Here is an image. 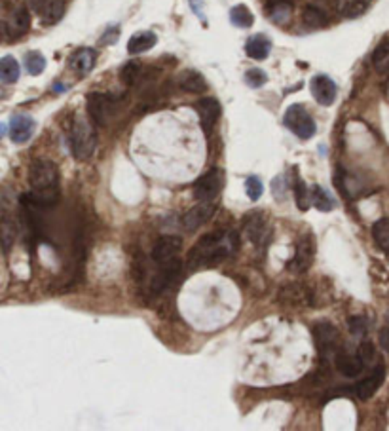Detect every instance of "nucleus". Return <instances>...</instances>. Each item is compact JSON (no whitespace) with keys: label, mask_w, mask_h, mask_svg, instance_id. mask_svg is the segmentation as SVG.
<instances>
[{"label":"nucleus","mask_w":389,"mask_h":431,"mask_svg":"<svg viewBox=\"0 0 389 431\" xmlns=\"http://www.w3.org/2000/svg\"><path fill=\"white\" fill-rule=\"evenodd\" d=\"M31 194L23 202L33 207H50L59 199V171L50 160H34L28 167Z\"/></svg>","instance_id":"obj_1"},{"label":"nucleus","mask_w":389,"mask_h":431,"mask_svg":"<svg viewBox=\"0 0 389 431\" xmlns=\"http://www.w3.org/2000/svg\"><path fill=\"white\" fill-rule=\"evenodd\" d=\"M237 247V236L234 232H217L205 234L199 242L192 247L190 255H188V266L196 270V268L203 266H217L219 262L236 251Z\"/></svg>","instance_id":"obj_2"},{"label":"nucleus","mask_w":389,"mask_h":431,"mask_svg":"<svg viewBox=\"0 0 389 431\" xmlns=\"http://www.w3.org/2000/svg\"><path fill=\"white\" fill-rule=\"evenodd\" d=\"M97 147V135L84 118H76L71 130V152L76 160H88Z\"/></svg>","instance_id":"obj_3"},{"label":"nucleus","mask_w":389,"mask_h":431,"mask_svg":"<svg viewBox=\"0 0 389 431\" xmlns=\"http://www.w3.org/2000/svg\"><path fill=\"white\" fill-rule=\"evenodd\" d=\"M226 181V173L219 167H213L209 170L207 173H203L196 182H194L192 192L194 198L199 199V202H213L217 196L220 194L222 187H224Z\"/></svg>","instance_id":"obj_4"},{"label":"nucleus","mask_w":389,"mask_h":431,"mask_svg":"<svg viewBox=\"0 0 389 431\" xmlns=\"http://www.w3.org/2000/svg\"><path fill=\"white\" fill-rule=\"evenodd\" d=\"M283 122L300 139H310L316 133V122L302 105H291L285 113Z\"/></svg>","instance_id":"obj_5"},{"label":"nucleus","mask_w":389,"mask_h":431,"mask_svg":"<svg viewBox=\"0 0 389 431\" xmlns=\"http://www.w3.org/2000/svg\"><path fill=\"white\" fill-rule=\"evenodd\" d=\"M313 338H316V348L321 358L336 355L340 352V333L333 323L319 321L313 325Z\"/></svg>","instance_id":"obj_6"},{"label":"nucleus","mask_w":389,"mask_h":431,"mask_svg":"<svg viewBox=\"0 0 389 431\" xmlns=\"http://www.w3.org/2000/svg\"><path fill=\"white\" fill-rule=\"evenodd\" d=\"M243 230H245V236L251 239V244L254 247H259V249H264L266 245L270 244L271 234H274L270 222L266 221V217L262 213H251V215L245 217Z\"/></svg>","instance_id":"obj_7"},{"label":"nucleus","mask_w":389,"mask_h":431,"mask_svg":"<svg viewBox=\"0 0 389 431\" xmlns=\"http://www.w3.org/2000/svg\"><path fill=\"white\" fill-rule=\"evenodd\" d=\"M118 103L108 93H91L88 95V113L97 125H107L116 114Z\"/></svg>","instance_id":"obj_8"},{"label":"nucleus","mask_w":389,"mask_h":431,"mask_svg":"<svg viewBox=\"0 0 389 431\" xmlns=\"http://www.w3.org/2000/svg\"><path fill=\"white\" fill-rule=\"evenodd\" d=\"M28 8L36 11L44 25H53L65 14V0H27Z\"/></svg>","instance_id":"obj_9"},{"label":"nucleus","mask_w":389,"mask_h":431,"mask_svg":"<svg viewBox=\"0 0 389 431\" xmlns=\"http://www.w3.org/2000/svg\"><path fill=\"white\" fill-rule=\"evenodd\" d=\"M182 242L177 236H164L156 242L152 247V261L156 264H167L177 261V255L181 253Z\"/></svg>","instance_id":"obj_10"},{"label":"nucleus","mask_w":389,"mask_h":431,"mask_svg":"<svg viewBox=\"0 0 389 431\" xmlns=\"http://www.w3.org/2000/svg\"><path fill=\"white\" fill-rule=\"evenodd\" d=\"M310 88L313 99H316L319 105H323V107H331V105L336 101L338 90H336V84L328 78L327 74H317V76H313L310 82Z\"/></svg>","instance_id":"obj_11"},{"label":"nucleus","mask_w":389,"mask_h":431,"mask_svg":"<svg viewBox=\"0 0 389 431\" xmlns=\"http://www.w3.org/2000/svg\"><path fill=\"white\" fill-rule=\"evenodd\" d=\"M213 215V202H199L197 205H194L192 209H188L187 213L182 215V228H185L187 232H194V230H197L199 227H203Z\"/></svg>","instance_id":"obj_12"},{"label":"nucleus","mask_w":389,"mask_h":431,"mask_svg":"<svg viewBox=\"0 0 389 431\" xmlns=\"http://www.w3.org/2000/svg\"><path fill=\"white\" fill-rule=\"evenodd\" d=\"M384 378H385L384 365H376L370 375L365 376L361 382H357L356 386H353V392H356L357 398L363 399V401H365V399H370L374 393L378 392V388L384 384Z\"/></svg>","instance_id":"obj_13"},{"label":"nucleus","mask_w":389,"mask_h":431,"mask_svg":"<svg viewBox=\"0 0 389 431\" xmlns=\"http://www.w3.org/2000/svg\"><path fill=\"white\" fill-rule=\"evenodd\" d=\"M197 108V114H199V120H202V125L205 131H211L214 128V124L219 122L220 118V105L217 99H213V97H203V99H199L196 105Z\"/></svg>","instance_id":"obj_14"},{"label":"nucleus","mask_w":389,"mask_h":431,"mask_svg":"<svg viewBox=\"0 0 389 431\" xmlns=\"http://www.w3.org/2000/svg\"><path fill=\"white\" fill-rule=\"evenodd\" d=\"M34 120L31 116H25V114H17L14 116L10 122V139L17 145H23V142H27L34 133Z\"/></svg>","instance_id":"obj_15"},{"label":"nucleus","mask_w":389,"mask_h":431,"mask_svg":"<svg viewBox=\"0 0 389 431\" xmlns=\"http://www.w3.org/2000/svg\"><path fill=\"white\" fill-rule=\"evenodd\" d=\"M313 253H316V249H313V242H311L310 236L300 238L299 247H296V255H294V259L291 261L289 268H291L293 272H306V270L310 268L311 262H313Z\"/></svg>","instance_id":"obj_16"},{"label":"nucleus","mask_w":389,"mask_h":431,"mask_svg":"<svg viewBox=\"0 0 389 431\" xmlns=\"http://www.w3.org/2000/svg\"><path fill=\"white\" fill-rule=\"evenodd\" d=\"M334 365H336V369H338L340 375L348 376V378H356V376L361 375L363 370V361L357 355H350V353H346L344 350H340L336 355H334Z\"/></svg>","instance_id":"obj_17"},{"label":"nucleus","mask_w":389,"mask_h":431,"mask_svg":"<svg viewBox=\"0 0 389 431\" xmlns=\"http://www.w3.org/2000/svg\"><path fill=\"white\" fill-rule=\"evenodd\" d=\"M95 61V50H91V48H80V50L71 57V68H73L74 73H78L80 76H85V74H90L91 71H93Z\"/></svg>","instance_id":"obj_18"},{"label":"nucleus","mask_w":389,"mask_h":431,"mask_svg":"<svg viewBox=\"0 0 389 431\" xmlns=\"http://www.w3.org/2000/svg\"><path fill=\"white\" fill-rule=\"evenodd\" d=\"M8 27H10L11 38H19V36L27 33L28 27H31V14H28L25 6H19V8L11 11L10 19H8Z\"/></svg>","instance_id":"obj_19"},{"label":"nucleus","mask_w":389,"mask_h":431,"mask_svg":"<svg viewBox=\"0 0 389 431\" xmlns=\"http://www.w3.org/2000/svg\"><path fill=\"white\" fill-rule=\"evenodd\" d=\"M17 236L16 219L10 213H0V249L10 251Z\"/></svg>","instance_id":"obj_20"},{"label":"nucleus","mask_w":389,"mask_h":431,"mask_svg":"<svg viewBox=\"0 0 389 431\" xmlns=\"http://www.w3.org/2000/svg\"><path fill=\"white\" fill-rule=\"evenodd\" d=\"M156 42H158V36L152 31H145V33L131 36L130 42H128V51H130L131 56H139V53L152 50Z\"/></svg>","instance_id":"obj_21"},{"label":"nucleus","mask_w":389,"mask_h":431,"mask_svg":"<svg viewBox=\"0 0 389 431\" xmlns=\"http://www.w3.org/2000/svg\"><path fill=\"white\" fill-rule=\"evenodd\" d=\"M270 48H271L270 40L266 38L264 34H254V36H251V38L247 40L245 51H247V56L251 57V59L260 61V59H266V57H268Z\"/></svg>","instance_id":"obj_22"},{"label":"nucleus","mask_w":389,"mask_h":431,"mask_svg":"<svg viewBox=\"0 0 389 431\" xmlns=\"http://www.w3.org/2000/svg\"><path fill=\"white\" fill-rule=\"evenodd\" d=\"M179 85L188 93H202L207 90V82L197 71H185L179 76Z\"/></svg>","instance_id":"obj_23"},{"label":"nucleus","mask_w":389,"mask_h":431,"mask_svg":"<svg viewBox=\"0 0 389 431\" xmlns=\"http://www.w3.org/2000/svg\"><path fill=\"white\" fill-rule=\"evenodd\" d=\"M370 0H336V10L340 16L353 19V17L363 16L368 10Z\"/></svg>","instance_id":"obj_24"},{"label":"nucleus","mask_w":389,"mask_h":431,"mask_svg":"<svg viewBox=\"0 0 389 431\" xmlns=\"http://www.w3.org/2000/svg\"><path fill=\"white\" fill-rule=\"evenodd\" d=\"M19 78V63L11 56H6L0 59V80L4 84H14Z\"/></svg>","instance_id":"obj_25"},{"label":"nucleus","mask_w":389,"mask_h":431,"mask_svg":"<svg viewBox=\"0 0 389 431\" xmlns=\"http://www.w3.org/2000/svg\"><path fill=\"white\" fill-rule=\"evenodd\" d=\"M302 21H304L308 27L319 28L325 27L328 23V19L321 8H317V6H306L304 11H302Z\"/></svg>","instance_id":"obj_26"},{"label":"nucleus","mask_w":389,"mask_h":431,"mask_svg":"<svg viewBox=\"0 0 389 431\" xmlns=\"http://www.w3.org/2000/svg\"><path fill=\"white\" fill-rule=\"evenodd\" d=\"M310 196H311V204L316 205L319 211H323V213H327V211H333L334 199L328 196V192L323 187H319V185L311 187Z\"/></svg>","instance_id":"obj_27"},{"label":"nucleus","mask_w":389,"mask_h":431,"mask_svg":"<svg viewBox=\"0 0 389 431\" xmlns=\"http://www.w3.org/2000/svg\"><path fill=\"white\" fill-rule=\"evenodd\" d=\"M373 238L380 249L389 255V221L380 219L373 224Z\"/></svg>","instance_id":"obj_28"},{"label":"nucleus","mask_w":389,"mask_h":431,"mask_svg":"<svg viewBox=\"0 0 389 431\" xmlns=\"http://www.w3.org/2000/svg\"><path fill=\"white\" fill-rule=\"evenodd\" d=\"M293 188H294V199H296V205H299L300 211H308L311 205V196H310V190H308V187H306V182L300 179L299 175H294V182H293Z\"/></svg>","instance_id":"obj_29"},{"label":"nucleus","mask_w":389,"mask_h":431,"mask_svg":"<svg viewBox=\"0 0 389 431\" xmlns=\"http://www.w3.org/2000/svg\"><path fill=\"white\" fill-rule=\"evenodd\" d=\"M230 21L236 25V27H242V28H249L251 25H253L254 17L253 14H251V10H249L247 6H234L230 11Z\"/></svg>","instance_id":"obj_30"},{"label":"nucleus","mask_w":389,"mask_h":431,"mask_svg":"<svg viewBox=\"0 0 389 431\" xmlns=\"http://www.w3.org/2000/svg\"><path fill=\"white\" fill-rule=\"evenodd\" d=\"M373 65L378 73H382V74L389 73V40L382 42V44L374 50Z\"/></svg>","instance_id":"obj_31"},{"label":"nucleus","mask_w":389,"mask_h":431,"mask_svg":"<svg viewBox=\"0 0 389 431\" xmlns=\"http://www.w3.org/2000/svg\"><path fill=\"white\" fill-rule=\"evenodd\" d=\"M25 67H27L28 74L36 76V74H40L46 68L44 56L38 53V51H28L27 56H25Z\"/></svg>","instance_id":"obj_32"},{"label":"nucleus","mask_w":389,"mask_h":431,"mask_svg":"<svg viewBox=\"0 0 389 431\" xmlns=\"http://www.w3.org/2000/svg\"><path fill=\"white\" fill-rule=\"evenodd\" d=\"M291 11H293V6L289 4L287 0H276V4L271 6L270 17L276 23H285L291 17Z\"/></svg>","instance_id":"obj_33"},{"label":"nucleus","mask_w":389,"mask_h":431,"mask_svg":"<svg viewBox=\"0 0 389 431\" xmlns=\"http://www.w3.org/2000/svg\"><path fill=\"white\" fill-rule=\"evenodd\" d=\"M357 358L361 359L365 367L373 365L374 359H376V348H374L373 342H363L359 350H357Z\"/></svg>","instance_id":"obj_34"},{"label":"nucleus","mask_w":389,"mask_h":431,"mask_svg":"<svg viewBox=\"0 0 389 431\" xmlns=\"http://www.w3.org/2000/svg\"><path fill=\"white\" fill-rule=\"evenodd\" d=\"M245 190H247L249 198L256 202L262 196V192H264V185H262L259 177H249L247 181H245Z\"/></svg>","instance_id":"obj_35"},{"label":"nucleus","mask_w":389,"mask_h":431,"mask_svg":"<svg viewBox=\"0 0 389 431\" xmlns=\"http://www.w3.org/2000/svg\"><path fill=\"white\" fill-rule=\"evenodd\" d=\"M266 80H268V76H266L264 71H260V68H251V71L245 73V82H247L251 88H260V85H264Z\"/></svg>","instance_id":"obj_36"},{"label":"nucleus","mask_w":389,"mask_h":431,"mask_svg":"<svg viewBox=\"0 0 389 431\" xmlns=\"http://www.w3.org/2000/svg\"><path fill=\"white\" fill-rule=\"evenodd\" d=\"M139 71H141L139 63H135V61L128 63V65L122 68V74H120V76H122V80H124V84H128V85L133 84V82L137 80V76H139Z\"/></svg>","instance_id":"obj_37"},{"label":"nucleus","mask_w":389,"mask_h":431,"mask_svg":"<svg viewBox=\"0 0 389 431\" xmlns=\"http://www.w3.org/2000/svg\"><path fill=\"white\" fill-rule=\"evenodd\" d=\"M350 331L353 336H365L367 335V319L363 316H353L350 319Z\"/></svg>","instance_id":"obj_38"},{"label":"nucleus","mask_w":389,"mask_h":431,"mask_svg":"<svg viewBox=\"0 0 389 431\" xmlns=\"http://www.w3.org/2000/svg\"><path fill=\"white\" fill-rule=\"evenodd\" d=\"M4 40H11L10 27H8V21H0V42Z\"/></svg>","instance_id":"obj_39"},{"label":"nucleus","mask_w":389,"mask_h":431,"mask_svg":"<svg viewBox=\"0 0 389 431\" xmlns=\"http://www.w3.org/2000/svg\"><path fill=\"white\" fill-rule=\"evenodd\" d=\"M380 344H382L384 350H388L389 352V329H384L382 333H380Z\"/></svg>","instance_id":"obj_40"},{"label":"nucleus","mask_w":389,"mask_h":431,"mask_svg":"<svg viewBox=\"0 0 389 431\" xmlns=\"http://www.w3.org/2000/svg\"><path fill=\"white\" fill-rule=\"evenodd\" d=\"M116 34H118V28H110V34H108V36H103L101 42L103 44H113L114 38H116Z\"/></svg>","instance_id":"obj_41"},{"label":"nucleus","mask_w":389,"mask_h":431,"mask_svg":"<svg viewBox=\"0 0 389 431\" xmlns=\"http://www.w3.org/2000/svg\"><path fill=\"white\" fill-rule=\"evenodd\" d=\"M2 97H4V91L0 90V99H2Z\"/></svg>","instance_id":"obj_42"}]
</instances>
